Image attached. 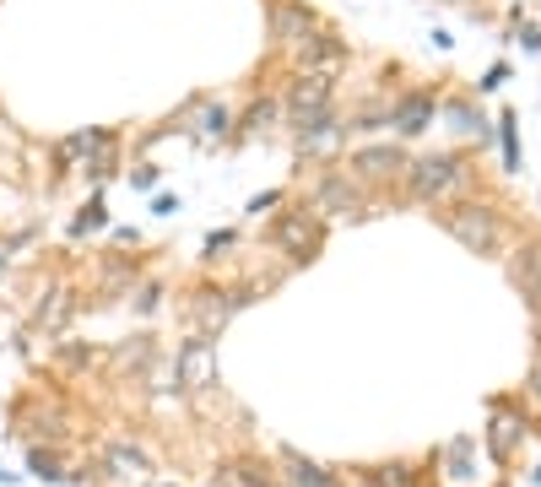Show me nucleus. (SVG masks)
Instances as JSON below:
<instances>
[{"instance_id":"f257e3e1","label":"nucleus","mask_w":541,"mask_h":487,"mask_svg":"<svg viewBox=\"0 0 541 487\" xmlns=\"http://www.w3.org/2000/svg\"><path fill=\"white\" fill-rule=\"evenodd\" d=\"M466 184H471V168L460 152H422L406 163L401 190H406V201H417V206H444V201H455Z\"/></svg>"},{"instance_id":"f03ea898","label":"nucleus","mask_w":541,"mask_h":487,"mask_svg":"<svg viewBox=\"0 0 541 487\" xmlns=\"http://www.w3.org/2000/svg\"><path fill=\"white\" fill-rule=\"evenodd\" d=\"M260 239H266L271 249H282L287 266H303V260H314L325 249V217L314 212V206H303V201H287L282 212L266 222Z\"/></svg>"},{"instance_id":"7ed1b4c3","label":"nucleus","mask_w":541,"mask_h":487,"mask_svg":"<svg viewBox=\"0 0 541 487\" xmlns=\"http://www.w3.org/2000/svg\"><path fill=\"white\" fill-rule=\"evenodd\" d=\"M303 206H314L325 222L331 217H368L374 212V195H368L341 163H325V168H314L309 190H303Z\"/></svg>"},{"instance_id":"20e7f679","label":"nucleus","mask_w":541,"mask_h":487,"mask_svg":"<svg viewBox=\"0 0 541 487\" xmlns=\"http://www.w3.org/2000/svg\"><path fill=\"white\" fill-rule=\"evenodd\" d=\"M406 163H412V157H406L401 141H363V147L347 152V163H341V168H347L368 195H390V184L406 179Z\"/></svg>"},{"instance_id":"39448f33","label":"nucleus","mask_w":541,"mask_h":487,"mask_svg":"<svg viewBox=\"0 0 541 487\" xmlns=\"http://www.w3.org/2000/svg\"><path fill=\"white\" fill-rule=\"evenodd\" d=\"M444 228H450L466 249H477V255H498L509 222H504L498 206H487V201H455L450 212H444Z\"/></svg>"},{"instance_id":"423d86ee","label":"nucleus","mask_w":541,"mask_h":487,"mask_svg":"<svg viewBox=\"0 0 541 487\" xmlns=\"http://www.w3.org/2000/svg\"><path fill=\"white\" fill-rule=\"evenodd\" d=\"M174 374H179V390L184 396H206V390H217L222 368H217V336H184L174 347Z\"/></svg>"},{"instance_id":"0eeeda50","label":"nucleus","mask_w":541,"mask_h":487,"mask_svg":"<svg viewBox=\"0 0 541 487\" xmlns=\"http://www.w3.org/2000/svg\"><path fill=\"white\" fill-rule=\"evenodd\" d=\"M179 130H190L201 147H217V141H233V109L222 98H211V92H195V98H184L174 114H168Z\"/></svg>"},{"instance_id":"6e6552de","label":"nucleus","mask_w":541,"mask_h":487,"mask_svg":"<svg viewBox=\"0 0 541 487\" xmlns=\"http://www.w3.org/2000/svg\"><path fill=\"white\" fill-rule=\"evenodd\" d=\"M336 109V76H293L282 92V125L298 130L303 120H314V114Z\"/></svg>"},{"instance_id":"1a4fd4ad","label":"nucleus","mask_w":541,"mask_h":487,"mask_svg":"<svg viewBox=\"0 0 541 487\" xmlns=\"http://www.w3.org/2000/svg\"><path fill=\"white\" fill-rule=\"evenodd\" d=\"M525 439H531V417L509 401H493V417H487V428H482L487 455H493L498 466H509V460L525 450Z\"/></svg>"},{"instance_id":"9d476101","label":"nucleus","mask_w":541,"mask_h":487,"mask_svg":"<svg viewBox=\"0 0 541 487\" xmlns=\"http://www.w3.org/2000/svg\"><path fill=\"white\" fill-rule=\"evenodd\" d=\"M347 60H352V49H347V38H336L331 28H314L303 44L293 49V65H298V76H341L347 71Z\"/></svg>"},{"instance_id":"9b49d317","label":"nucleus","mask_w":541,"mask_h":487,"mask_svg":"<svg viewBox=\"0 0 541 487\" xmlns=\"http://www.w3.org/2000/svg\"><path fill=\"white\" fill-rule=\"evenodd\" d=\"M233 314H239V304H233L228 287H195V293H184V320H190L195 336H222L233 325Z\"/></svg>"},{"instance_id":"f8f14e48","label":"nucleus","mask_w":541,"mask_h":487,"mask_svg":"<svg viewBox=\"0 0 541 487\" xmlns=\"http://www.w3.org/2000/svg\"><path fill=\"white\" fill-rule=\"evenodd\" d=\"M293 147H298V157H309V163H320V157H336L341 147H347L341 109H325V114H314V120H303V125L293 130Z\"/></svg>"},{"instance_id":"ddd939ff","label":"nucleus","mask_w":541,"mask_h":487,"mask_svg":"<svg viewBox=\"0 0 541 487\" xmlns=\"http://www.w3.org/2000/svg\"><path fill=\"white\" fill-rule=\"evenodd\" d=\"M141 271H147V260L141 255H103L98 271H92V293H98V304H114V298H130L141 282Z\"/></svg>"},{"instance_id":"4468645a","label":"nucleus","mask_w":541,"mask_h":487,"mask_svg":"<svg viewBox=\"0 0 541 487\" xmlns=\"http://www.w3.org/2000/svg\"><path fill=\"white\" fill-rule=\"evenodd\" d=\"M433 120H439V92L412 87V92H395L390 98V130L395 136H422Z\"/></svg>"},{"instance_id":"2eb2a0df","label":"nucleus","mask_w":541,"mask_h":487,"mask_svg":"<svg viewBox=\"0 0 541 487\" xmlns=\"http://www.w3.org/2000/svg\"><path fill=\"white\" fill-rule=\"evenodd\" d=\"M120 147H125V136L120 130H109V125H92L87 130V157H82V174L98 184H109L114 174H120Z\"/></svg>"},{"instance_id":"dca6fc26","label":"nucleus","mask_w":541,"mask_h":487,"mask_svg":"<svg viewBox=\"0 0 541 487\" xmlns=\"http://www.w3.org/2000/svg\"><path fill=\"white\" fill-rule=\"evenodd\" d=\"M71 320H76V287L71 282H49L44 293H38V304H33V331L60 336Z\"/></svg>"},{"instance_id":"f3484780","label":"nucleus","mask_w":541,"mask_h":487,"mask_svg":"<svg viewBox=\"0 0 541 487\" xmlns=\"http://www.w3.org/2000/svg\"><path fill=\"white\" fill-rule=\"evenodd\" d=\"M314 28H320V17H314L303 0H271V38H276V44L298 49Z\"/></svg>"},{"instance_id":"a211bd4d","label":"nucleus","mask_w":541,"mask_h":487,"mask_svg":"<svg viewBox=\"0 0 541 487\" xmlns=\"http://www.w3.org/2000/svg\"><path fill=\"white\" fill-rule=\"evenodd\" d=\"M147 471H152V460H147V450H141L136 439H109L103 444V477L136 482V477H147Z\"/></svg>"},{"instance_id":"6ab92c4d","label":"nucleus","mask_w":541,"mask_h":487,"mask_svg":"<svg viewBox=\"0 0 541 487\" xmlns=\"http://www.w3.org/2000/svg\"><path fill=\"white\" fill-rule=\"evenodd\" d=\"M276 125H282V98H276V92H260L239 120H233V141H260V136H271Z\"/></svg>"},{"instance_id":"aec40b11","label":"nucleus","mask_w":541,"mask_h":487,"mask_svg":"<svg viewBox=\"0 0 541 487\" xmlns=\"http://www.w3.org/2000/svg\"><path fill=\"white\" fill-rule=\"evenodd\" d=\"M109 363L120 368V374H130V379H147L157 363H163V352H157V336H125L120 347L109 352Z\"/></svg>"},{"instance_id":"412c9836","label":"nucleus","mask_w":541,"mask_h":487,"mask_svg":"<svg viewBox=\"0 0 541 487\" xmlns=\"http://www.w3.org/2000/svg\"><path fill=\"white\" fill-rule=\"evenodd\" d=\"M276 460H282V487H341V471L320 466V460L298 455V450H276Z\"/></svg>"},{"instance_id":"4be33fe9","label":"nucleus","mask_w":541,"mask_h":487,"mask_svg":"<svg viewBox=\"0 0 541 487\" xmlns=\"http://www.w3.org/2000/svg\"><path fill=\"white\" fill-rule=\"evenodd\" d=\"M28 471H33L38 482H49V487H55V482H87V471L65 466L60 444H28Z\"/></svg>"},{"instance_id":"5701e85b","label":"nucleus","mask_w":541,"mask_h":487,"mask_svg":"<svg viewBox=\"0 0 541 487\" xmlns=\"http://www.w3.org/2000/svg\"><path fill=\"white\" fill-rule=\"evenodd\" d=\"M385 125H390V98H368V103H358V109L341 114V130H347V141L374 136V130H385Z\"/></svg>"},{"instance_id":"b1692460","label":"nucleus","mask_w":541,"mask_h":487,"mask_svg":"<svg viewBox=\"0 0 541 487\" xmlns=\"http://www.w3.org/2000/svg\"><path fill=\"white\" fill-rule=\"evenodd\" d=\"M439 114H444V120H450V125L460 130V136H477V141H487V136H493L487 114H482V109H471L466 98H450V103H439Z\"/></svg>"},{"instance_id":"393cba45","label":"nucleus","mask_w":541,"mask_h":487,"mask_svg":"<svg viewBox=\"0 0 541 487\" xmlns=\"http://www.w3.org/2000/svg\"><path fill=\"white\" fill-rule=\"evenodd\" d=\"M358 487H417V471L406 466V460H390V466L358 471Z\"/></svg>"},{"instance_id":"a878e982","label":"nucleus","mask_w":541,"mask_h":487,"mask_svg":"<svg viewBox=\"0 0 541 487\" xmlns=\"http://www.w3.org/2000/svg\"><path fill=\"white\" fill-rule=\"evenodd\" d=\"M103 228H109V206H103V190H98L82 212L71 217V239H92V233H103Z\"/></svg>"},{"instance_id":"bb28decb","label":"nucleus","mask_w":541,"mask_h":487,"mask_svg":"<svg viewBox=\"0 0 541 487\" xmlns=\"http://www.w3.org/2000/svg\"><path fill=\"white\" fill-rule=\"evenodd\" d=\"M82 157H87V130H71V136H60V141H55V179L71 174V168H82Z\"/></svg>"},{"instance_id":"cd10ccee","label":"nucleus","mask_w":541,"mask_h":487,"mask_svg":"<svg viewBox=\"0 0 541 487\" xmlns=\"http://www.w3.org/2000/svg\"><path fill=\"white\" fill-rule=\"evenodd\" d=\"M55 358H60L65 374H87V368L98 363V347H92V341H60Z\"/></svg>"},{"instance_id":"c85d7f7f","label":"nucleus","mask_w":541,"mask_h":487,"mask_svg":"<svg viewBox=\"0 0 541 487\" xmlns=\"http://www.w3.org/2000/svg\"><path fill=\"white\" fill-rule=\"evenodd\" d=\"M163 298H168V287H163V282H147V276H141L136 293H130V309H136L141 320H152V314L163 309Z\"/></svg>"},{"instance_id":"c756f323","label":"nucleus","mask_w":541,"mask_h":487,"mask_svg":"<svg viewBox=\"0 0 541 487\" xmlns=\"http://www.w3.org/2000/svg\"><path fill=\"white\" fill-rule=\"evenodd\" d=\"M276 206H287V190H260V195H249V201H244V217L249 222H260V217H276Z\"/></svg>"},{"instance_id":"7c9ffc66","label":"nucleus","mask_w":541,"mask_h":487,"mask_svg":"<svg viewBox=\"0 0 541 487\" xmlns=\"http://www.w3.org/2000/svg\"><path fill=\"white\" fill-rule=\"evenodd\" d=\"M228 249H239V233H233V228H217V233H206L201 255H206V260H217V255H228Z\"/></svg>"},{"instance_id":"2f4dec72","label":"nucleus","mask_w":541,"mask_h":487,"mask_svg":"<svg viewBox=\"0 0 541 487\" xmlns=\"http://www.w3.org/2000/svg\"><path fill=\"white\" fill-rule=\"evenodd\" d=\"M498 141H504V163L520 168V136H514V114H504V120H498Z\"/></svg>"},{"instance_id":"473e14b6","label":"nucleus","mask_w":541,"mask_h":487,"mask_svg":"<svg viewBox=\"0 0 541 487\" xmlns=\"http://www.w3.org/2000/svg\"><path fill=\"white\" fill-rule=\"evenodd\" d=\"M125 179H130V190H157V163H136Z\"/></svg>"},{"instance_id":"72a5a7b5","label":"nucleus","mask_w":541,"mask_h":487,"mask_svg":"<svg viewBox=\"0 0 541 487\" xmlns=\"http://www.w3.org/2000/svg\"><path fill=\"white\" fill-rule=\"evenodd\" d=\"M525 401L541 406V347H536V363H531V374H525Z\"/></svg>"},{"instance_id":"f704fd0d","label":"nucleus","mask_w":541,"mask_h":487,"mask_svg":"<svg viewBox=\"0 0 541 487\" xmlns=\"http://www.w3.org/2000/svg\"><path fill=\"white\" fill-rule=\"evenodd\" d=\"M152 212H157V217H174V212H179V195H157Z\"/></svg>"},{"instance_id":"c9c22d12","label":"nucleus","mask_w":541,"mask_h":487,"mask_svg":"<svg viewBox=\"0 0 541 487\" xmlns=\"http://www.w3.org/2000/svg\"><path fill=\"white\" fill-rule=\"evenodd\" d=\"M109 233H114V244H120V249H136V244H141L136 228H109Z\"/></svg>"},{"instance_id":"e433bc0d","label":"nucleus","mask_w":541,"mask_h":487,"mask_svg":"<svg viewBox=\"0 0 541 487\" xmlns=\"http://www.w3.org/2000/svg\"><path fill=\"white\" fill-rule=\"evenodd\" d=\"M504 76H509V65H493V71H487V76H482V82H477V87H482V92H493L498 82H504Z\"/></svg>"},{"instance_id":"4c0bfd02","label":"nucleus","mask_w":541,"mask_h":487,"mask_svg":"<svg viewBox=\"0 0 541 487\" xmlns=\"http://www.w3.org/2000/svg\"><path fill=\"white\" fill-rule=\"evenodd\" d=\"M520 38H525V49H531V55L541 49V28H520Z\"/></svg>"},{"instance_id":"58836bf2","label":"nucleus","mask_w":541,"mask_h":487,"mask_svg":"<svg viewBox=\"0 0 541 487\" xmlns=\"http://www.w3.org/2000/svg\"><path fill=\"white\" fill-rule=\"evenodd\" d=\"M0 271H6V244H0Z\"/></svg>"},{"instance_id":"ea45409f","label":"nucleus","mask_w":541,"mask_h":487,"mask_svg":"<svg viewBox=\"0 0 541 487\" xmlns=\"http://www.w3.org/2000/svg\"><path fill=\"white\" fill-rule=\"evenodd\" d=\"M157 487H179V482H157Z\"/></svg>"}]
</instances>
